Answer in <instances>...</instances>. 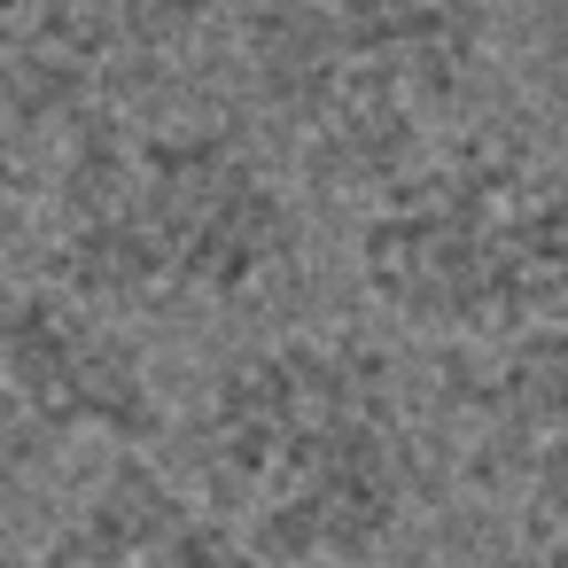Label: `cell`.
<instances>
[{
  "mask_svg": "<svg viewBox=\"0 0 568 568\" xmlns=\"http://www.w3.org/2000/svg\"><path fill=\"white\" fill-rule=\"evenodd\" d=\"M187 483L265 568H374L428 498V452L389 358L296 327L211 366L187 413Z\"/></svg>",
  "mask_w": 568,
  "mask_h": 568,
  "instance_id": "6da1fadb",
  "label": "cell"
},
{
  "mask_svg": "<svg viewBox=\"0 0 568 568\" xmlns=\"http://www.w3.org/2000/svg\"><path fill=\"white\" fill-rule=\"evenodd\" d=\"M242 55L288 172L366 203L467 133L498 63V0H257Z\"/></svg>",
  "mask_w": 568,
  "mask_h": 568,
  "instance_id": "3957f363",
  "label": "cell"
},
{
  "mask_svg": "<svg viewBox=\"0 0 568 568\" xmlns=\"http://www.w3.org/2000/svg\"><path fill=\"white\" fill-rule=\"evenodd\" d=\"M32 568H265L250 537L164 459L110 452V467L71 498Z\"/></svg>",
  "mask_w": 568,
  "mask_h": 568,
  "instance_id": "52a82bcc",
  "label": "cell"
},
{
  "mask_svg": "<svg viewBox=\"0 0 568 568\" xmlns=\"http://www.w3.org/2000/svg\"><path fill=\"white\" fill-rule=\"evenodd\" d=\"M40 180H32V156H24V118L0 102V257H9L24 234H32V219H40Z\"/></svg>",
  "mask_w": 568,
  "mask_h": 568,
  "instance_id": "9c48e42d",
  "label": "cell"
},
{
  "mask_svg": "<svg viewBox=\"0 0 568 568\" xmlns=\"http://www.w3.org/2000/svg\"><path fill=\"white\" fill-rule=\"evenodd\" d=\"M537 568H568V529H560V537H545V552H537Z\"/></svg>",
  "mask_w": 568,
  "mask_h": 568,
  "instance_id": "30bf717a",
  "label": "cell"
},
{
  "mask_svg": "<svg viewBox=\"0 0 568 568\" xmlns=\"http://www.w3.org/2000/svg\"><path fill=\"white\" fill-rule=\"evenodd\" d=\"M172 428L141 335L48 265H0V475H40L79 444L149 452Z\"/></svg>",
  "mask_w": 568,
  "mask_h": 568,
  "instance_id": "5b68a950",
  "label": "cell"
},
{
  "mask_svg": "<svg viewBox=\"0 0 568 568\" xmlns=\"http://www.w3.org/2000/svg\"><path fill=\"white\" fill-rule=\"evenodd\" d=\"M164 32L172 0H0V102L24 125H87Z\"/></svg>",
  "mask_w": 568,
  "mask_h": 568,
  "instance_id": "ba28073f",
  "label": "cell"
},
{
  "mask_svg": "<svg viewBox=\"0 0 568 568\" xmlns=\"http://www.w3.org/2000/svg\"><path fill=\"white\" fill-rule=\"evenodd\" d=\"M459 452L483 498L521 529H568V312L483 343L459 389Z\"/></svg>",
  "mask_w": 568,
  "mask_h": 568,
  "instance_id": "8992f818",
  "label": "cell"
},
{
  "mask_svg": "<svg viewBox=\"0 0 568 568\" xmlns=\"http://www.w3.org/2000/svg\"><path fill=\"white\" fill-rule=\"evenodd\" d=\"M366 304L428 343H506L568 312V156L521 133H452L358 203Z\"/></svg>",
  "mask_w": 568,
  "mask_h": 568,
  "instance_id": "277c9868",
  "label": "cell"
},
{
  "mask_svg": "<svg viewBox=\"0 0 568 568\" xmlns=\"http://www.w3.org/2000/svg\"><path fill=\"white\" fill-rule=\"evenodd\" d=\"M304 180L226 118H87L48 172L40 250L118 320L242 312L304 265Z\"/></svg>",
  "mask_w": 568,
  "mask_h": 568,
  "instance_id": "7a4b0ae2",
  "label": "cell"
}]
</instances>
